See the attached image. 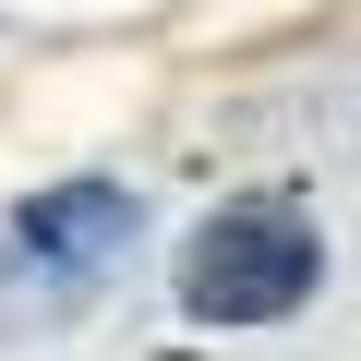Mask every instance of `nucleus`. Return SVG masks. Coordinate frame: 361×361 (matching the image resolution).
I'll list each match as a JSON object with an SVG mask.
<instances>
[{
  "label": "nucleus",
  "instance_id": "f257e3e1",
  "mask_svg": "<svg viewBox=\"0 0 361 361\" xmlns=\"http://www.w3.org/2000/svg\"><path fill=\"white\" fill-rule=\"evenodd\" d=\"M325 277V229L301 205H229L193 229V265H180V301H193L205 325H277L301 313Z\"/></svg>",
  "mask_w": 361,
  "mask_h": 361
},
{
  "label": "nucleus",
  "instance_id": "f03ea898",
  "mask_svg": "<svg viewBox=\"0 0 361 361\" xmlns=\"http://www.w3.org/2000/svg\"><path fill=\"white\" fill-rule=\"evenodd\" d=\"M121 241H133V193L121 180H49L0 229V277H97Z\"/></svg>",
  "mask_w": 361,
  "mask_h": 361
}]
</instances>
